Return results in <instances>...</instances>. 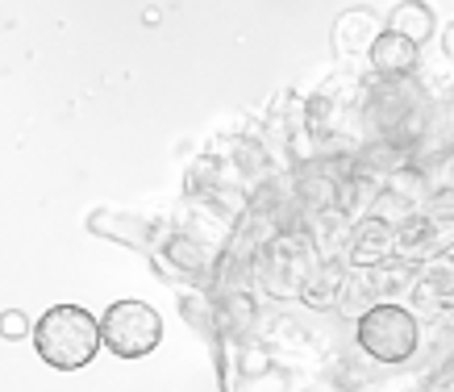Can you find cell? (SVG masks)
<instances>
[{
  "label": "cell",
  "instance_id": "obj_1",
  "mask_svg": "<svg viewBox=\"0 0 454 392\" xmlns=\"http://www.w3.org/2000/svg\"><path fill=\"white\" fill-rule=\"evenodd\" d=\"M34 347L51 367L75 372L88 367L100 350V325L97 318L80 305H55L38 325H34Z\"/></svg>",
  "mask_w": 454,
  "mask_h": 392
},
{
  "label": "cell",
  "instance_id": "obj_2",
  "mask_svg": "<svg viewBox=\"0 0 454 392\" xmlns=\"http://www.w3.org/2000/svg\"><path fill=\"white\" fill-rule=\"evenodd\" d=\"M417 342H421V330H417V318L404 305H375L358 318V347L380 364L413 359Z\"/></svg>",
  "mask_w": 454,
  "mask_h": 392
},
{
  "label": "cell",
  "instance_id": "obj_3",
  "mask_svg": "<svg viewBox=\"0 0 454 392\" xmlns=\"http://www.w3.org/2000/svg\"><path fill=\"white\" fill-rule=\"evenodd\" d=\"M100 342L117 355V359H142L163 342V318L142 301H117L109 313L100 318Z\"/></svg>",
  "mask_w": 454,
  "mask_h": 392
},
{
  "label": "cell",
  "instance_id": "obj_4",
  "mask_svg": "<svg viewBox=\"0 0 454 392\" xmlns=\"http://www.w3.org/2000/svg\"><path fill=\"white\" fill-rule=\"evenodd\" d=\"M367 59H372V67L380 71V75H392V80H400V75H413V71H417V46L409 43V38L392 34V29L375 34L372 46H367Z\"/></svg>",
  "mask_w": 454,
  "mask_h": 392
},
{
  "label": "cell",
  "instance_id": "obj_5",
  "mask_svg": "<svg viewBox=\"0 0 454 392\" xmlns=\"http://www.w3.org/2000/svg\"><path fill=\"white\" fill-rule=\"evenodd\" d=\"M387 29L400 34V38H409L413 46H421L434 34V13L426 4H417V0H404V4H396V13L387 17Z\"/></svg>",
  "mask_w": 454,
  "mask_h": 392
},
{
  "label": "cell",
  "instance_id": "obj_6",
  "mask_svg": "<svg viewBox=\"0 0 454 392\" xmlns=\"http://www.w3.org/2000/svg\"><path fill=\"white\" fill-rule=\"evenodd\" d=\"M342 26H350V34H342V29H338V34H333V43H338V51H346V55H350V51H358V46H363V38H367V43L375 38V34H372V17H367V13L342 17Z\"/></svg>",
  "mask_w": 454,
  "mask_h": 392
},
{
  "label": "cell",
  "instance_id": "obj_7",
  "mask_svg": "<svg viewBox=\"0 0 454 392\" xmlns=\"http://www.w3.org/2000/svg\"><path fill=\"white\" fill-rule=\"evenodd\" d=\"M34 334V325L26 322V313L21 309H4L0 313V338H26Z\"/></svg>",
  "mask_w": 454,
  "mask_h": 392
}]
</instances>
